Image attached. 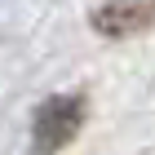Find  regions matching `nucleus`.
I'll return each mask as SVG.
<instances>
[{"label":"nucleus","instance_id":"1","mask_svg":"<svg viewBox=\"0 0 155 155\" xmlns=\"http://www.w3.org/2000/svg\"><path fill=\"white\" fill-rule=\"evenodd\" d=\"M80 124H84V97L80 93L45 97L36 107V120H31V146H36V155H58L62 146H71Z\"/></svg>","mask_w":155,"mask_h":155},{"label":"nucleus","instance_id":"2","mask_svg":"<svg viewBox=\"0 0 155 155\" xmlns=\"http://www.w3.org/2000/svg\"><path fill=\"white\" fill-rule=\"evenodd\" d=\"M155 22V0H102L93 9V31L120 40V36H137Z\"/></svg>","mask_w":155,"mask_h":155}]
</instances>
